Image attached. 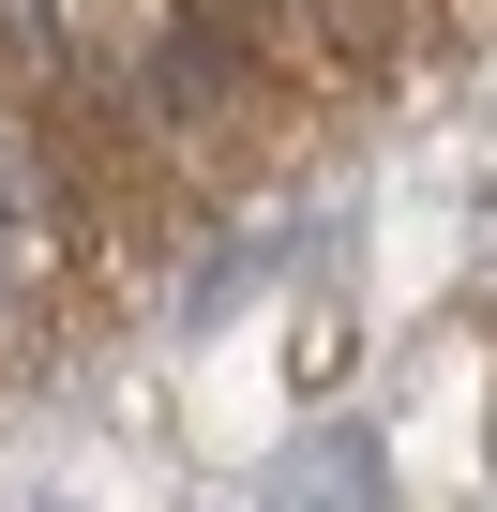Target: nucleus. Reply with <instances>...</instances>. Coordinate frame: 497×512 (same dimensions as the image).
Here are the masks:
<instances>
[{
  "label": "nucleus",
  "mask_w": 497,
  "mask_h": 512,
  "mask_svg": "<svg viewBox=\"0 0 497 512\" xmlns=\"http://www.w3.org/2000/svg\"><path fill=\"white\" fill-rule=\"evenodd\" d=\"M0 31H16L31 61H61V0H0Z\"/></svg>",
  "instance_id": "nucleus-1"
}]
</instances>
